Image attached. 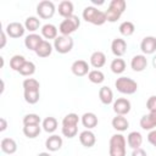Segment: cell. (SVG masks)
Listing matches in <instances>:
<instances>
[{
  "label": "cell",
  "instance_id": "cell-1",
  "mask_svg": "<svg viewBox=\"0 0 156 156\" xmlns=\"http://www.w3.org/2000/svg\"><path fill=\"white\" fill-rule=\"evenodd\" d=\"M83 20L88 23H91L94 26H102L107 20H106V13L98 10L95 6H87L83 10Z\"/></svg>",
  "mask_w": 156,
  "mask_h": 156
},
{
  "label": "cell",
  "instance_id": "cell-2",
  "mask_svg": "<svg viewBox=\"0 0 156 156\" xmlns=\"http://www.w3.org/2000/svg\"><path fill=\"white\" fill-rule=\"evenodd\" d=\"M126 145L127 140L122 134H113L108 143L110 156H126Z\"/></svg>",
  "mask_w": 156,
  "mask_h": 156
},
{
  "label": "cell",
  "instance_id": "cell-3",
  "mask_svg": "<svg viewBox=\"0 0 156 156\" xmlns=\"http://www.w3.org/2000/svg\"><path fill=\"white\" fill-rule=\"evenodd\" d=\"M126 6H127V4L124 0H112L108 5L107 11L105 12L107 22L113 23V22L118 21L126 10Z\"/></svg>",
  "mask_w": 156,
  "mask_h": 156
},
{
  "label": "cell",
  "instance_id": "cell-4",
  "mask_svg": "<svg viewBox=\"0 0 156 156\" xmlns=\"http://www.w3.org/2000/svg\"><path fill=\"white\" fill-rule=\"evenodd\" d=\"M115 87L121 94H126V95H133L138 90V83L129 77L117 78V80L115 82Z\"/></svg>",
  "mask_w": 156,
  "mask_h": 156
},
{
  "label": "cell",
  "instance_id": "cell-5",
  "mask_svg": "<svg viewBox=\"0 0 156 156\" xmlns=\"http://www.w3.org/2000/svg\"><path fill=\"white\" fill-rule=\"evenodd\" d=\"M79 26H80V20L78 18V16L72 15V16L65 18L60 23L58 32L61 33V35H71L79 28Z\"/></svg>",
  "mask_w": 156,
  "mask_h": 156
},
{
  "label": "cell",
  "instance_id": "cell-6",
  "mask_svg": "<svg viewBox=\"0 0 156 156\" xmlns=\"http://www.w3.org/2000/svg\"><path fill=\"white\" fill-rule=\"evenodd\" d=\"M73 39L71 35H58L54 40V49L58 54H67L73 49Z\"/></svg>",
  "mask_w": 156,
  "mask_h": 156
},
{
  "label": "cell",
  "instance_id": "cell-7",
  "mask_svg": "<svg viewBox=\"0 0 156 156\" xmlns=\"http://www.w3.org/2000/svg\"><path fill=\"white\" fill-rule=\"evenodd\" d=\"M55 11H56V7H55L54 2L52 1H49V0L40 1L38 4V6H37V13L43 20L51 18L55 15Z\"/></svg>",
  "mask_w": 156,
  "mask_h": 156
},
{
  "label": "cell",
  "instance_id": "cell-8",
  "mask_svg": "<svg viewBox=\"0 0 156 156\" xmlns=\"http://www.w3.org/2000/svg\"><path fill=\"white\" fill-rule=\"evenodd\" d=\"M112 106L116 115H119V116H126L127 113L130 112V108H132L130 101L126 98H118L116 101H113Z\"/></svg>",
  "mask_w": 156,
  "mask_h": 156
},
{
  "label": "cell",
  "instance_id": "cell-9",
  "mask_svg": "<svg viewBox=\"0 0 156 156\" xmlns=\"http://www.w3.org/2000/svg\"><path fill=\"white\" fill-rule=\"evenodd\" d=\"M24 30H26V27L22 23H20V22H11L5 28L6 34L10 38H13V39H17V38L23 37Z\"/></svg>",
  "mask_w": 156,
  "mask_h": 156
},
{
  "label": "cell",
  "instance_id": "cell-10",
  "mask_svg": "<svg viewBox=\"0 0 156 156\" xmlns=\"http://www.w3.org/2000/svg\"><path fill=\"white\" fill-rule=\"evenodd\" d=\"M89 69H90V68H89V65H88V62L84 61V60H76V61L72 63V66H71L72 73H73L74 76H77V77H84V76H87V74L90 72Z\"/></svg>",
  "mask_w": 156,
  "mask_h": 156
},
{
  "label": "cell",
  "instance_id": "cell-11",
  "mask_svg": "<svg viewBox=\"0 0 156 156\" xmlns=\"http://www.w3.org/2000/svg\"><path fill=\"white\" fill-rule=\"evenodd\" d=\"M111 51L116 57H121L127 51V41L122 38H116L111 43Z\"/></svg>",
  "mask_w": 156,
  "mask_h": 156
},
{
  "label": "cell",
  "instance_id": "cell-12",
  "mask_svg": "<svg viewBox=\"0 0 156 156\" xmlns=\"http://www.w3.org/2000/svg\"><path fill=\"white\" fill-rule=\"evenodd\" d=\"M140 49H141L143 54H145V55L154 54L156 51V38L152 35L145 37L140 43Z\"/></svg>",
  "mask_w": 156,
  "mask_h": 156
},
{
  "label": "cell",
  "instance_id": "cell-13",
  "mask_svg": "<svg viewBox=\"0 0 156 156\" xmlns=\"http://www.w3.org/2000/svg\"><path fill=\"white\" fill-rule=\"evenodd\" d=\"M139 123L144 130H154V128L156 127V111L149 112L147 115H144L140 118Z\"/></svg>",
  "mask_w": 156,
  "mask_h": 156
},
{
  "label": "cell",
  "instance_id": "cell-14",
  "mask_svg": "<svg viewBox=\"0 0 156 156\" xmlns=\"http://www.w3.org/2000/svg\"><path fill=\"white\" fill-rule=\"evenodd\" d=\"M79 141L84 147H93L96 143V136L90 129H85L79 134Z\"/></svg>",
  "mask_w": 156,
  "mask_h": 156
},
{
  "label": "cell",
  "instance_id": "cell-15",
  "mask_svg": "<svg viewBox=\"0 0 156 156\" xmlns=\"http://www.w3.org/2000/svg\"><path fill=\"white\" fill-rule=\"evenodd\" d=\"M62 144H63L62 138L58 136V135H56V134L50 135V136L45 140V147H46L49 151H51V152L58 151V150L62 147Z\"/></svg>",
  "mask_w": 156,
  "mask_h": 156
},
{
  "label": "cell",
  "instance_id": "cell-16",
  "mask_svg": "<svg viewBox=\"0 0 156 156\" xmlns=\"http://www.w3.org/2000/svg\"><path fill=\"white\" fill-rule=\"evenodd\" d=\"M147 66V60L145 55H135L130 61V67L134 72H143Z\"/></svg>",
  "mask_w": 156,
  "mask_h": 156
},
{
  "label": "cell",
  "instance_id": "cell-17",
  "mask_svg": "<svg viewBox=\"0 0 156 156\" xmlns=\"http://www.w3.org/2000/svg\"><path fill=\"white\" fill-rule=\"evenodd\" d=\"M44 39L39 35V34H35V33H32V34H28L24 39V45L27 49L32 50V51H35L37 48L39 46V44L43 41Z\"/></svg>",
  "mask_w": 156,
  "mask_h": 156
},
{
  "label": "cell",
  "instance_id": "cell-18",
  "mask_svg": "<svg viewBox=\"0 0 156 156\" xmlns=\"http://www.w3.org/2000/svg\"><path fill=\"white\" fill-rule=\"evenodd\" d=\"M80 121H82V124H83L87 129H93V128H95V127L98 126V122H99L98 116H96L94 112H85V113L82 116Z\"/></svg>",
  "mask_w": 156,
  "mask_h": 156
},
{
  "label": "cell",
  "instance_id": "cell-19",
  "mask_svg": "<svg viewBox=\"0 0 156 156\" xmlns=\"http://www.w3.org/2000/svg\"><path fill=\"white\" fill-rule=\"evenodd\" d=\"M106 63V55L102 51H94L90 56V65L94 68H101Z\"/></svg>",
  "mask_w": 156,
  "mask_h": 156
},
{
  "label": "cell",
  "instance_id": "cell-20",
  "mask_svg": "<svg viewBox=\"0 0 156 156\" xmlns=\"http://www.w3.org/2000/svg\"><path fill=\"white\" fill-rule=\"evenodd\" d=\"M127 144L133 150L140 147L141 144H143V135L139 132H136V130L135 132H130L128 134V136H127Z\"/></svg>",
  "mask_w": 156,
  "mask_h": 156
},
{
  "label": "cell",
  "instance_id": "cell-21",
  "mask_svg": "<svg viewBox=\"0 0 156 156\" xmlns=\"http://www.w3.org/2000/svg\"><path fill=\"white\" fill-rule=\"evenodd\" d=\"M73 11H74V6H73V2L72 1H68V0H63L58 4V13L63 17V18H67L69 16L73 15Z\"/></svg>",
  "mask_w": 156,
  "mask_h": 156
},
{
  "label": "cell",
  "instance_id": "cell-22",
  "mask_svg": "<svg viewBox=\"0 0 156 156\" xmlns=\"http://www.w3.org/2000/svg\"><path fill=\"white\" fill-rule=\"evenodd\" d=\"M99 99L104 105H110L113 102V93L111 90V88L104 85L100 88L99 90Z\"/></svg>",
  "mask_w": 156,
  "mask_h": 156
},
{
  "label": "cell",
  "instance_id": "cell-23",
  "mask_svg": "<svg viewBox=\"0 0 156 156\" xmlns=\"http://www.w3.org/2000/svg\"><path fill=\"white\" fill-rule=\"evenodd\" d=\"M1 150L7 155H13L17 151V143L12 138H4L1 140Z\"/></svg>",
  "mask_w": 156,
  "mask_h": 156
},
{
  "label": "cell",
  "instance_id": "cell-24",
  "mask_svg": "<svg viewBox=\"0 0 156 156\" xmlns=\"http://www.w3.org/2000/svg\"><path fill=\"white\" fill-rule=\"evenodd\" d=\"M112 127L118 130V132H124L127 130V128L129 127V122L128 119L124 117V116H119V115H116V117L112 118V122H111Z\"/></svg>",
  "mask_w": 156,
  "mask_h": 156
},
{
  "label": "cell",
  "instance_id": "cell-25",
  "mask_svg": "<svg viewBox=\"0 0 156 156\" xmlns=\"http://www.w3.org/2000/svg\"><path fill=\"white\" fill-rule=\"evenodd\" d=\"M52 46H54V45H51L48 40H43V41L39 44V46L37 48V50H35L34 52H35L39 57L44 58V57H48V56L51 55V52H52Z\"/></svg>",
  "mask_w": 156,
  "mask_h": 156
},
{
  "label": "cell",
  "instance_id": "cell-26",
  "mask_svg": "<svg viewBox=\"0 0 156 156\" xmlns=\"http://www.w3.org/2000/svg\"><path fill=\"white\" fill-rule=\"evenodd\" d=\"M57 28L56 26L51 24V23H46L41 27V35L45 38V39H56L57 38Z\"/></svg>",
  "mask_w": 156,
  "mask_h": 156
},
{
  "label": "cell",
  "instance_id": "cell-27",
  "mask_svg": "<svg viewBox=\"0 0 156 156\" xmlns=\"http://www.w3.org/2000/svg\"><path fill=\"white\" fill-rule=\"evenodd\" d=\"M41 132V127L40 124H30V126H23V134L29 138V139H34L37 138Z\"/></svg>",
  "mask_w": 156,
  "mask_h": 156
},
{
  "label": "cell",
  "instance_id": "cell-28",
  "mask_svg": "<svg viewBox=\"0 0 156 156\" xmlns=\"http://www.w3.org/2000/svg\"><path fill=\"white\" fill-rule=\"evenodd\" d=\"M110 68L113 73L116 74H121L126 71V61L121 57H117V58H113L111 65H110Z\"/></svg>",
  "mask_w": 156,
  "mask_h": 156
},
{
  "label": "cell",
  "instance_id": "cell-29",
  "mask_svg": "<svg viewBox=\"0 0 156 156\" xmlns=\"http://www.w3.org/2000/svg\"><path fill=\"white\" fill-rule=\"evenodd\" d=\"M118 29H119V33H121L122 35H124V37H130V35L135 32V26H134V23L130 22V21H124V22H122V23L119 24Z\"/></svg>",
  "mask_w": 156,
  "mask_h": 156
},
{
  "label": "cell",
  "instance_id": "cell-30",
  "mask_svg": "<svg viewBox=\"0 0 156 156\" xmlns=\"http://www.w3.org/2000/svg\"><path fill=\"white\" fill-rule=\"evenodd\" d=\"M41 127L46 133H54L57 129V119L55 117H46L43 121Z\"/></svg>",
  "mask_w": 156,
  "mask_h": 156
},
{
  "label": "cell",
  "instance_id": "cell-31",
  "mask_svg": "<svg viewBox=\"0 0 156 156\" xmlns=\"http://www.w3.org/2000/svg\"><path fill=\"white\" fill-rule=\"evenodd\" d=\"M26 61H27V60L24 58L23 55H13V56L11 57V60H10V67H11L13 71L18 72V71L21 69V67L24 65Z\"/></svg>",
  "mask_w": 156,
  "mask_h": 156
},
{
  "label": "cell",
  "instance_id": "cell-32",
  "mask_svg": "<svg viewBox=\"0 0 156 156\" xmlns=\"http://www.w3.org/2000/svg\"><path fill=\"white\" fill-rule=\"evenodd\" d=\"M24 27L29 32H35L39 29L40 27V20L34 17V16H30V17H27L26 18V22H24Z\"/></svg>",
  "mask_w": 156,
  "mask_h": 156
},
{
  "label": "cell",
  "instance_id": "cell-33",
  "mask_svg": "<svg viewBox=\"0 0 156 156\" xmlns=\"http://www.w3.org/2000/svg\"><path fill=\"white\" fill-rule=\"evenodd\" d=\"M88 79L94 84H101L105 80V74L100 69H93L88 73Z\"/></svg>",
  "mask_w": 156,
  "mask_h": 156
},
{
  "label": "cell",
  "instance_id": "cell-34",
  "mask_svg": "<svg viewBox=\"0 0 156 156\" xmlns=\"http://www.w3.org/2000/svg\"><path fill=\"white\" fill-rule=\"evenodd\" d=\"M23 96H24L26 102L34 105L39 101L40 93H39V90H27V91H23Z\"/></svg>",
  "mask_w": 156,
  "mask_h": 156
},
{
  "label": "cell",
  "instance_id": "cell-35",
  "mask_svg": "<svg viewBox=\"0 0 156 156\" xmlns=\"http://www.w3.org/2000/svg\"><path fill=\"white\" fill-rule=\"evenodd\" d=\"M18 73L22 74V76H24V77H29V76H32V74L35 73V65L32 61H26L24 65L18 71Z\"/></svg>",
  "mask_w": 156,
  "mask_h": 156
},
{
  "label": "cell",
  "instance_id": "cell-36",
  "mask_svg": "<svg viewBox=\"0 0 156 156\" xmlns=\"http://www.w3.org/2000/svg\"><path fill=\"white\" fill-rule=\"evenodd\" d=\"M22 87H23V91H27V90H39L40 84L34 78H26L23 80V83H22Z\"/></svg>",
  "mask_w": 156,
  "mask_h": 156
},
{
  "label": "cell",
  "instance_id": "cell-37",
  "mask_svg": "<svg viewBox=\"0 0 156 156\" xmlns=\"http://www.w3.org/2000/svg\"><path fill=\"white\" fill-rule=\"evenodd\" d=\"M61 132H62L63 136H66L68 139H72L78 133V126H62Z\"/></svg>",
  "mask_w": 156,
  "mask_h": 156
},
{
  "label": "cell",
  "instance_id": "cell-38",
  "mask_svg": "<svg viewBox=\"0 0 156 156\" xmlns=\"http://www.w3.org/2000/svg\"><path fill=\"white\" fill-rule=\"evenodd\" d=\"M79 122V117L77 113H68L63 117L62 119V126H78Z\"/></svg>",
  "mask_w": 156,
  "mask_h": 156
},
{
  "label": "cell",
  "instance_id": "cell-39",
  "mask_svg": "<svg viewBox=\"0 0 156 156\" xmlns=\"http://www.w3.org/2000/svg\"><path fill=\"white\" fill-rule=\"evenodd\" d=\"M40 124V117L37 113H28L23 117V126Z\"/></svg>",
  "mask_w": 156,
  "mask_h": 156
},
{
  "label": "cell",
  "instance_id": "cell-40",
  "mask_svg": "<svg viewBox=\"0 0 156 156\" xmlns=\"http://www.w3.org/2000/svg\"><path fill=\"white\" fill-rule=\"evenodd\" d=\"M146 108L149 112H155L156 111V95H152L147 99L146 101Z\"/></svg>",
  "mask_w": 156,
  "mask_h": 156
},
{
  "label": "cell",
  "instance_id": "cell-41",
  "mask_svg": "<svg viewBox=\"0 0 156 156\" xmlns=\"http://www.w3.org/2000/svg\"><path fill=\"white\" fill-rule=\"evenodd\" d=\"M147 141H149L152 146L156 147V129L150 130V133L147 134Z\"/></svg>",
  "mask_w": 156,
  "mask_h": 156
},
{
  "label": "cell",
  "instance_id": "cell-42",
  "mask_svg": "<svg viewBox=\"0 0 156 156\" xmlns=\"http://www.w3.org/2000/svg\"><path fill=\"white\" fill-rule=\"evenodd\" d=\"M132 156H147L146 155V151L141 147H138V149H134L133 152H132Z\"/></svg>",
  "mask_w": 156,
  "mask_h": 156
},
{
  "label": "cell",
  "instance_id": "cell-43",
  "mask_svg": "<svg viewBox=\"0 0 156 156\" xmlns=\"http://www.w3.org/2000/svg\"><path fill=\"white\" fill-rule=\"evenodd\" d=\"M6 128H7V122H6V119H5V118H0V132L6 130Z\"/></svg>",
  "mask_w": 156,
  "mask_h": 156
},
{
  "label": "cell",
  "instance_id": "cell-44",
  "mask_svg": "<svg viewBox=\"0 0 156 156\" xmlns=\"http://www.w3.org/2000/svg\"><path fill=\"white\" fill-rule=\"evenodd\" d=\"M6 44V32L5 30H1V48H4Z\"/></svg>",
  "mask_w": 156,
  "mask_h": 156
},
{
  "label": "cell",
  "instance_id": "cell-45",
  "mask_svg": "<svg viewBox=\"0 0 156 156\" xmlns=\"http://www.w3.org/2000/svg\"><path fill=\"white\" fill-rule=\"evenodd\" d=\"M91 2L95 5H102L104 4V1H96V0H91Z\"/></svg>",
  "mask_w": 156,
  "mask_h": 156
},
{
  "label": "cell",
  "instance_id": "cell-46",
  "mask_svg": "<svg viewBox=\"0 0 156 156\" xmlns=\"http://www.w3.org/2000/svg\"><path fill=\"white\" fill-rule=\"evenodd\" d=\"M37 156H51L49 152H40V154H38Z\"/></svg>",
  "mask_w": 156,
  "mask_h": 156
},
{
  "label": "cell",
  "instance_id": "cell-47",
  "mask_svg": "<svg viewBox=\"0 0 156 156\" xmlns=\"http://www.w3.org/2000/svg\"><path fill=\"white\" fill-rule=\"evenodd\" d=\"M152 66H154V68L156 69V55H155L154 58H152Z\"/></svg>",
  "mask_w": 156,
  "mask_h": 156
}]
</instances>
